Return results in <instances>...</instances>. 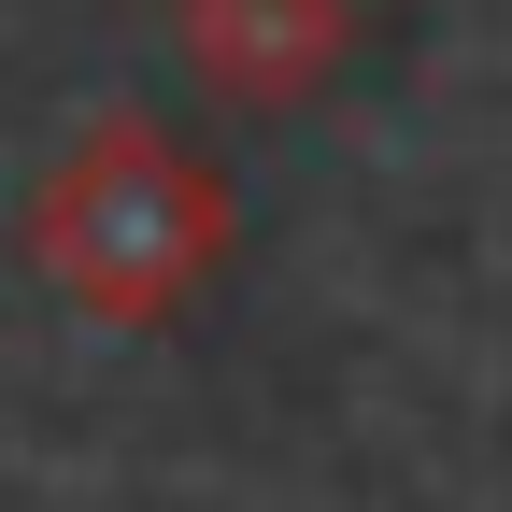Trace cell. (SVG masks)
<instances>
[{"mask_svg":"<svg viewBox=\"0 0 512 512\" xmlns=\"http://www.w3.org/2000/svg\"><path fill=\"white\" fill-rule=\"evenodd\" d=\"M29 271L86 328H171L228 271V171L157 114H86L29 185Z\"/></svg>","mask_w":512,"mask_h":512,"instance_id":"obj_1","label":"cell"},{"mask_svg":"<svg viewBox=\"0 0 512 512\" xmlns=\"http://www.w3.org/2000/svg\"><path fill=\"white\" fill-rule=\"evenodd\" d=\"M171 57L214 114H299L342 86L356 0H171Z\"/></svg>","mask_w":512,"mask_h":512,"instance_id":"obj_2","label":"cell"}]
</instances>
